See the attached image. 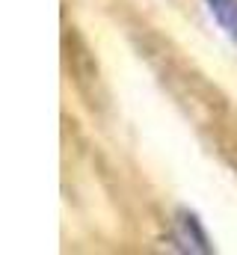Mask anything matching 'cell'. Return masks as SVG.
<instances>
[{
    "label": "cell",
    "instance_id": "cell-1",
    "mask_svg": "<svg viewBox=\"0 0 237 255\" xmlns=\"http://www.w3.org/2000/svg\"><path fill=\"white\" fill-rule=\"evenodd\" d=\"M175 238H178V244H184V247H187V250H193V253H211L208 235H205V229L199 226V220H196L190 211H178V217H175Z\"/></svg>",
    "mask_w": 237,
    "mask_h": 255
},
{
    "label": "cell",
    "instance_id": "cell-2",
    "mask_svg": "<svg viewBox=\"0 0 237 255\" xmlns=\"http://www.w3.org/2000/svg\"><path fill=\"white\" fill-rule=\"evenodd\" d=\"M205 3L214 21L226 30V36L237 42V0H205Z\"/></svg>",
    "mask_w": 237,
    "mask_h": 255
}]
</instances>
